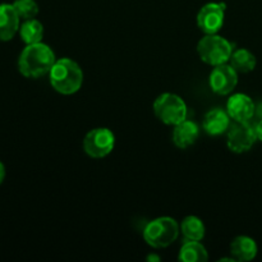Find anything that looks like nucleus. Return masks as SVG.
Listing matches in <instances>:
<instances>
[{
    "label": "nucleus",
    "instance_id": "nucleus-10",
    "mask_svg": "<svg viewBox=\"0 0 262 262\" xmlns=\"http://www.w3.org/2000/svg\"><path fill=\"white\" fill-rule=\"evenodd\" d=\"M227 113L234 122H250L255 117L256 105L248 95L238 92L228 99Z\"/></svg>",
    "mask_w": 262,
    "mask_h": 262
},
{
    "label": "nucleus",
    "instance_id": "nucleus-4",
    "mask_svg": "<svg viewBox=\"0 0 262 262\" xmlns=\"http://www.w3.org/2000/svg\"><path fill=\"white\" fill-rule=\"evenodd\" d=\"M233 51H234V45L217 33L205 35V37H202L197 43V53L200 59L212 67L229 63Z\"/></svg>",
    "mask_w": 262,
    "mask_h": 262
},
{
    "label": "nucleus",
    "instance_id": "nucleus-15",
    "mask_svg": "<svg viewBox=\"0 0 262 262\" xmlns=\"http://www.w3.org/2000/svg\"><path fill=\"white\" fill-rule=\"evenodd\" d=\"M178 258L183 262H206L209 253L200 241H186L181 247Z\"/></svg>",
    "mask_w": 262,
    "mask_h": 262
},
{
    "label": "nucleus",
    "instance_id": "nucleus-8",
    "mask_svg": "<svg viewBox=\"0 0 262 262\" xmlns=\"http://www.w3.org/2000/svg\"><path fill=\"white\" fill-rule=\"evenodd\" d=\"M224 3H207L197 14V26L205 35H215L224 26Z\"/></svg>",
    "mask_w": 262,
    "mask_h": 262
},
{
    "label": "nucleus",
    "instance_id": "nucleus-5",
    "mask_svg": "<svg viewBox=\"0 0 262 262\" xmlns=\"http://www.w3.org/2000/svg\"><path fill=\"white\" fill-rule=\"evenodd\" d=\"M152 109L156 118L161 123L171 125V127L186 120L187 114H188L184 100L178 95L170 94V92H165L156 97Z\"/></svg>",
    "mask_w": 262,
    "mask_h": 262
},
{
    "label": "nucleus",
    "instance_id": "nucleus-17",
    "mask_svg": "<svg viewBox=\"0 0 262 262\" xmlns=\"http://www.w3.org/2000/svg\"><path fill=\"white\" fill-rule=\"evenodd\" d=\"M19 36L20 40L26 43V45H32V43H37L42 41L43 37V26L40 20L36 18L32 19H26L22 25L19 26Z\"/></svg>",
    "mask_w": 262,
    "mask_h": 262
},
{
    "label": "nucleus",
    "instance_id": "nucleus-22",
    "mask_svg": "<svg viewBox=\"0 0 262 262\" xmlns=\"http://www.w3.org/2000/svg\"><path fill=\"white\" fill-rule=\"evenodd\" d=\"M147 260L148 261H160V257H159V256H155V255H150V256H147Z\"/></svg>",
    "mask_w": 262,
    "mask_h": 262
},
{
    "label": "nucleus",
    "instance_id": "nucleus-13",
    "mask_svg": "<svg viewBox=\"0 0 262 262\" xmlns=\"http://www.w3.org/2000/svg\"><path fill=\"white\" fill-rule=\"evenodd\" d=\"M200 137V127L193 120L186 119L179 124L174 125L173 129V142L177 147L188 148L196 143Z\"/></svg>",
    "mask_w": 262,
    "mask_h": 262
},
{
    "label": "nucleus",
    "instance_id": "nucleus-21",
    "mask_svg": "<svg viewBox=\"0 0 262 262\" xmlns=\"http://www.w3.org/2000/svg\"><path fill=\"white\" fill-rule=\"evenodd\" d=\"M4 179H5V166L4 164L0 161V184L4 182Z\"/></svg>",
    "mask_w": 262,
    "mask_h": 262
},
{
    "label": "nucleus",
    "instance_id": "nucleus-2",
    "mask_svg": "<svg viewBox=\"0 0 262 262\" xmlns=\"http://www.w3.org/2000/svg\"><path fill=\"white\" fill-rule=\"evenodd\" d=\"M51 87L61 95H73L81 90L83 83V71L77 61L61 58L55 61L49 72Z\"/></svg>",
    "mask_w": 262,
    "mask_h": 262
},
{
    "label": "nucleus",
    "instance_id": "nucleus-1",
    "mask_svg": "<svg viewBox=\"0 0 262 262\" xmlns=\"http://www.w3.org/2000/svg\"><path fill=\"white\" fill-rule=\"evenodd\" d=\"M53 49L43 42L26 45L18 58V71L26 78H40L46 76L55 64Z\"/></svg>",
    "mask_w": 262,
    "mask_h": 262
},
{
    "label": "nucleus",
    "instance_id": "nucleus-16",
    "mask_svg": "<svg viewBox=\"0 0 262 262\" xmlns=\"http://www.w3.org/2000/svg\"><path fill=\"white\" fill-rule=\"evenodd\" d=\"M229 64L238 72V73H250L256 68V60L255 54L251 53L248 49H237L233 51L232 56H230Z\"/></svg>",
    "mask_w": 262,
    "mask_h": 262
},
{
    "label": "nucleus",
    "instance_id": "nucleus-18",
    "mask_svg": "<svg viewBox=\"0 0 262 262\" xmlns=\"http://www.w3.org/2000/svg\"><path fill=\"white\" fill-rule=\"evenodd\" d=\"M181 233L186 238V241H200L201 242L206 233V228L200 217L191 215V216L184 217L182 222Z\"/></svg>",
    "mask_w": 262,
    "mask_h": 262
},
{
    "label": "nucleus",
    "instance_id": "nucleus-7",
    "mask_svg": "<svg viewBox=\"0 0 262 262\" xmlns=\"http://www.w3.org/2000/svg\"><path fill=\"white\" fill-rule=\"evenodd\" d=\"M257 141L255 125L250 122H234L227 132V145L232 152L243 154L250 151Z\"/></svg>",
    "mask_w": 262,
    "mask_h": 262
},
{
    "label": "nucleus",
    "instance_id": "nucleus-3",
    "mask_svg": "<svg viewBox=\"0 0 262 262\" xmlns=\"http://www.w3.org/2000/svg\"><path fill=\"white\" fill-rule=\"evenodd\" d=\"M181 227L169 216H160L151 220L143 229V239L150 247L155 250L166 248L178 238Z\"/></svg>",
    "mask_w": 262,
    "mask_h": 262
},
{
    "label": "nucleus",
    "instance_id": "nucleus-20",
    "mask_svg": "<svg viewBox=\"0 0 262 262\" xmlns=\"http://www.w3.org/2000/svg\"><path fill=\"white\" fill-rule=\"evenodd\" d=\"M255 130H256V136H257V140L262 142V119L256 123Z\"/></svg>",
    "mask_w": 262,
    "mask_h": 262
},
{
    "label": "nucleus",
    "instance_id": "nucleus-19",
    "mask_svg": "<svg viewBox=\"0 0 262 262\" xmlns=\"http://www.w3.org/2000/svg\"><path fill=\"white\" fill-rule=\"evenodd\" d=\"M13 7L20 19H32L38 14V5L35 0H15Z\"/></svg>",
    "mask_w": 262,
    "mask_h": 262
},
{
    "label": "nucleus",
    "instance_id": "nucleus-6",
    "mask_svg": "<svg viewBox=\"0 0 262 262\" xmlns=\"http://www.w3.org/2000/svg\"><path fill=\"white\" fill-rule=\"evenodd\" d=\"M115 146V136L109 128H94L83 138V150L90 158H106Z\"/></svg>",
    "mask_w": 262,
    "mask_h": 262
},
{
    "label": "nucleus",
    "instance_id": "nucleus-9",
    "mask_svg": "<svg viewBox=\"0 0 262 262\" xmlns=\"http://www.w3.org/2000/svg\"><path fill=\"white\" fill-rule=\"evenodd\" d=\"M209 84L211 91L220 96L232 94L238 84V72L228 63L214 67L210 73Z\"/></svg>",
    "mask_w": 262,
    "mask_h": 262
},
{
    "label": "nucleus",
    "instance_id": "nucleus-11",
    "mask_svg": "<svg viewBox=\"0 0 262 262\" xmlns=\"http://www.w3.org/2000/svg\"><path fill=\"white\" fill-rule=\"evenodd\" d=\"M230 127V117L227 110L214 107L205 114L202 128L209 136H222Z\"/></svg>",
    "mask_w": 262,
    "mask_h": 262
},
{
    "label": "nucleus",
    "instance_id": "nucleus-14",
    "mask_svg": "<svg viewBox=\"0 0 262 262\" xmlns=\"http://www.w3.org/2000/svg\"><path fill=\"white\" fill-rule=\"evenodd\" d=\"M257 243L248 235H238L230 243V255L238 262L252 261L257 256Z\"/></svg>",
    "mask_w": 262,
    "mask_h": 262
},
{
    "label": "nucleus",
    "instance_id": "nucleus-12",
    "mask_svg": "<svg viewBox=\"0 0 262 262\" xmlns=\"http://www.w3.org/2000/svg\"><path fill=\"white\" fill-rule=\"evenodd\" d=\"M19 15L13 4H0V41H10L19 31Z\"/></svg>",
    "mask_w": 262,
    "mask_h": 262
}]
</instances>
